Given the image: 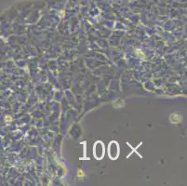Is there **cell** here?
I'll return each mask as SVG.
<instances>
[{"label":"cell","instance_id":"6da1fadb","mask_svg":"<svg viewBox=\"0 0 187 186\" xmlns=\"http://www.w3.org/2000/svg\"><path fill=\"white\" fill-rule=\"evenodd\" d=\"M108 155L112 160H115L119 156V145L115 141H113L109 143Z\"/></svg>","mask_w":187,"mask_h":186},{"label":"cell","instance_id":"7a4b0ae2","mask_svg":"<svg viewBox=\"0 0 187 186\" xmlns=\"http://www.w3.org/2000/svg\"><path fill=\"white\" fill-rule=\"evenodd\" d=\"M93 155L96 159H102V157L104 156V144L102 143V141H98L97 143H95L94 147H93Z\"/></svg>","mask_w":187,"mask_h":186},{"label":"cell","instance_id":"3957f363","mask_svg":"<svg viewBox=\"0 0 187 186\" xmlns=\"http://www.w3.org/2000/svg\"><path fill=\"white\" fill-rule=\"evenodd\" d=\"M170 119V122L173 123V124H178L181 122V116L180 113H173L171 116H170L169 117Z\"/></svg>","mask_w":187,"mask_h":186},{"label":"cell","instance_id":"277c9868","mask_svg":"<svg viewBox=\"0 0 187 186\" xmlns=\"http://www.w3.org/2000/svg\"><path fill=\"white\" fill-rule=\"evenodd\" d=\"M6 120H7V121H10V120H11V118H10V117H9H9H8V118H7V117H6Z\"/></svg>","mask_w":187,"mask_h":186}]
</instances>
